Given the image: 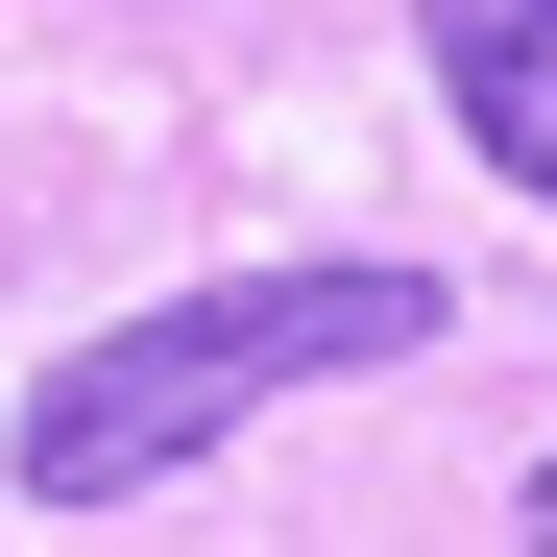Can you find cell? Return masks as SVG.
<instances>
[{
  "label": "cell",
  "instance_id": "cell-2",
  "mask_svg": "<svg viewBox=\"0 0 557 557\" xmlns=\"http://www.w3.org/2000/svg\"><path fill=\"white\" fill-rule=\"evenodd\" d=\"M412 49H436V98H460V146H485L509 195L557 219V0H412Z\"/></svg>",
  "mask_w": 557,
  "mask_h": 557
},
{
  "label": "cell",
  "instance_id": "cell-3",
  "mask_svg": "<svg viewBox=\"0 0 557 557\" xmlns=\"http://www.w3.org/2000/svg\"><path fill=\"white\" fill-rule=\"evenodd\" d=\"M533 557H557V460H533Z\"/></svg>",
  "mask_w": 557,
  "mask_h": 557
},
{
  "label": "cell",
  "instance_id": "cell-1",
  "mask_svg": "<svg viewBox=\"0 0 557 557\" xmlns=\"http://www.w3.org/2000/svg\"><path fill=\"white\" fill-rule=\"evenodd\" d=\"M339 363H436V267H243V292H170L122 339H73L25 388V509H122L170 460H219L267 388H339Z\"/></svg>",
  "mask_w": 557,
  "mask_h": 557
}]
</instances>
